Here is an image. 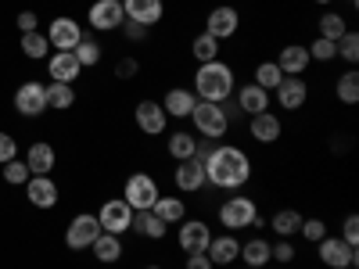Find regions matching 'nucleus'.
<instances>
[{
    "instance_id": "obj_1",
    "label": "nucleus",
    "mask_w": 359,
    "mask_h": 269,
    "mask_svg": "<svg viewBox=\"0 0 359 269\" xmlns=\"http://www.w3.org/2000/svg\"><path fill=\"white\" fill-rule=\"evenodd\" d=\"M205 165V179H208V187H216V191H241L248 179H252V158L245 147H237V144H212V151H208L201 158Z\"/></svg>"
},
{
    "instance_id": "obj_11",
    "label": "nucleus",
    "mask_w": 359,
    "mask_h": 269,
    "mask_svg": "<svg viewBox=\"0 0 359 269\" xmlns=\"http://www.w3.org/2000/svg\"><path fill=\"white\" fill-rule=\"evenodd\" d=\"M86 22L97 29V33H115L118 25L126 22V11H123V0H94L86 11Z\"/></svg>"
},
{
    "instance_id": "obj_4",
    "label": "nucleus",
    "mask_w": 359,
    "mask_h": 269,
    "mask_svg": "<svg viewBox=\"0 0 359 269\" xmlns=\"http://www.w3.org/2000/svg\"><path fill=\"white\" fill-rule=\"evenodd\" d=\"M219 223L226 233H237V230H248L255 226V216H259V205L248 198V194H230L223 205H219Z\"/></svg>"
},
{
    "instance_id": "obj_45",
    "label": "nucleus",
    "mask_w": 359,
    "mask_h": 269,
    "mask_svg": "<svg viewBox=\"0 0 359 269\" xmlns=\"http://www.w3.org/2000/svg\"><path fill=\"white\" fill-rule=\"evenodd\" d=\"M11 158H18V144H15L11 133H0V165L11 162Z\"/></svg>"
},
{
    "instance_id": "obj_37",
    "label": "nucleus",
    "mask_w": 359,
    "mask_h": 269,
    "mask_svg": "<svg viewBox=\"0 0 359 269\" xmlns=\"http://www.w3.org/2000/svg\"><path fill=\"white\" fill-rule=\"evenodd\" d=\"M280 79H284V72L277 69V62H259V65H255V79H252V83L273 94V90L280 86Z\"/></svg>"
},
{
    "instance_id": "obj_12",
    "label": "nucleus",
    "mask_w": 359,
    "mask_h": 269,
    "mask_svg": "<svg viewBox=\"0 0 359 269\" xmlns=\"http://www.w3.org/2000/svg\"><path fill=\"white\" fill-rule=\"evenodd\" d=\"M15 111L25 115V118H36L47 111V86L36 83V79H29L15 90Z\"/></svg>"
},
{
    "instance_id": "obj_50",
    "label": "nucleus",
    "mask_w": 359,
    "mask_h": 269,
    "mask_svg": "<svg viewBox=\"0 0 359 269\" xmlns=\"http://www.w3.org/2000/svg\"><path fill=\"white\" fill-rule=\"evenodd\" d=\"M245 269H269V265H245Z\"/></svg>"
},
{
    "instance_id": "obj_28",
    "label": "nucleus",
    "mask_w": 359,
    "mask_h": 269,
    "mask_svg": "<svg viewBox=\"0 0 359 269\" xmlns=\"http://www.w3.org/2000/svg\"><path fill=\"white\" fill-rule=\"evenodd\" d=\"M130 230H137L140 237H147V241H165L169 223H162L151 208H147V212H133V226Z\"/></svg>"
},
{
    "instance_id": "obj_36",
    "label": "nucleus",
    "mask_w": 359,
    "mask_h": 269,
    "mask_svg": "<svg viewBox=\"0 0 359 269\" xmlns=\"http://www.w3.org/2000/svg\"><path fill=\"white\" fill-rule=\"evenodd\" d=\"M50 43H47V33H22V54L29 57V62H40V57H47Z\"/></svg>"
},
{
    "instance_id": "obj_23",
    "label": "nucleus",
    "mask_w": 359,
    "mask_h": 269,
    "mask_svg": "<svg viewBox=\"0 0 359 269\" xmlns=\"http://www.w3.org/2000/svg\"><path fill=\"white\" fill-rule=\"evenodd\" d=\"M233 94H237V111H245L248 118L269 108V90H262V86H255L252 79H248L245 86H237V90H233Z\"/></svg>"
},
{
    "instance_id": "obj_29",
    "label": "nucleus",
    "mask_w": 359,
    "mask_h": 269,
    "mask_svg": "<svg viewBox=\"0 0 359 269\" xmlns=\"http://www.w3.org/2000/svg\"><path fill=\"white\" fill-rule=\"evenodd\" d=\"M90 251H94L97 262H118L123 258V237H115V233H97V241L90 244Z\"/></svg>"
},
{
    "instance_id": "obj_47",
    "label": "nucleus",
    "mask_w": 359,
    "mask_h": 269,
    "mask_svg": "<svg viewBox=\"0 0 359 269\" xmlns=\"http://www.w3.org/2000/svg\"><path fill=\"white\" fill-rule=\"evenodd\" d=\"M118 29H123V36H126L130 43H140V40L147 36V29H144V25H137V22H130V18H126L123 25H118Z\"/></svg>"
},
{
    "instance_id": "obj_13",
    "label": "nucleus",
    "mask_w": 359,
    "mask_h": 269,
    "mask_svg": "<svg viewBox=\"0 0 359 269\" xmlns=\"http://www.w3.org/2000/svg\"><path fill=\"white\" fill-rule=\"evenodd\" d=\"M133 123H137V130L147 133V137H162V133H165V123H169V115H165V108H162L158 101H137Z\"/></svg>"
},
{
    "instance_id": "obj_25",
    "label": "nucleus",
    "mask_w": 359,
    "mask_h": 269,
    "mask_svg": "<svg viewBox=\"0 0 359 269\" xmlns=\"http://www.w3.org/2000/svg\"><path fill=\"white\" fill-rule=\"evenodd\" d=\"M277 69H280L284 76H302V72L309 69V50H306V43H287V47H280Z\"/></svg>"
},
{
    "instance_id": "obj_24",
    "label": "nucleus",
    "mask_w": 359,
    "mask_h": 269,
    "mask_svg": "<svg viewBox=\"0 0 359 269\" xmlns=\"http://www.w3.org/2000/svg\"><path fill=\"white\" fill-rule=\"evenodd\" d=\"M158 104L165 108L169 118H191L198 97H194V90H187V86H172V90H165V101H158Z\"/></svg>"
},
{
    "instance_id": "obj_53",
    "label": "nucleus",
    "mask_w": 359,
    "mask_h": 269,
    "mask_svg": "<svg viewBox=\"0 0 359 269\" xmlns=\"http://www.w3.org/2000/svg\"><path fill=\"white\" fill-rule=\"evenodd\" d=\"M144 269H165V265H144Z\"/></svg>"
},
{
    "instance_id": "obj_44",
    "label": "nucleus",
    "mask_w": 359,
    "mask_h": 269,
    "mask_svg": "<svg viewBox=\"0 0 359 269\" xmlns=\"http://www.w3.org/2000/svg\"><path fill=\"white\" fill-rule=\"evenodd\" d=\"M341 241L352 244V248H359V216L355 212H348L345 223H341Z\"/></svg>"
},
{
    "instance_id": "obj_8",
    "label": "nucleus",
    "mask_w": 359,
    "mask_h": 269,
    "mask_svg": "<svg viewBox=\"0 0 359 269\" xmlns=\"http://www.w3.org/2000/svg\"><path fill=\"white\" fill-rule=\"evenodd\" d=\"M237 29H241V15H237V8H230V4H216L205 15V33L212 40H219V43L237 36Z\"/></svg>"
},
{
    "instance_id": "obj_17",
    "label": "nucleus",
    "mask_w": 359,
    "mask_h": 269,
    "mask_svg": "<svg viewBox=\"0 0 359 269\" xmlns=\"http://www.w3.org/2000/svg\"><path fill=\"white\" fill-rule=\"evenodd\" d=\"M248 137L252 140H259V144H277L280 137H284V123H280V115H273V111H259V115H252L248 118Z\"/></svg>"
},
{
    "instance_id": "obj_18",
    "label": "nucleus",
    "mask_w": 359,
    "mask_h": 269,
    "mask_svg": "<svg viewBox=\"0 0 359 269\" xmlns=\"http://www.w3.org/2000/svg\"><path fill=\"white\" fill-rule=\"evenodd\" d=\"M123 11H126L130 22L151 29V25H158L162 15H165V0H123Z\"/></svg>"
},
{
    "instance_id": "obj_33",
    "label": "nucleus",
    "mask_w": 359,
    "mask_h": 269,
    "mask_svg": "<svg viewBox=\"0 0 359 269\" xmlns=\"http://www.w3.org/2000/svg\"><path fill=\"white\" fill-rule=\"evenodd\" d=\"M241 258L245 265H269V241L266 237H252V241H245L241 244Z\"/></svg>"
},
{
    "instance_id": "obj_46",
    "label": "nucleus",
    "mask_w": 359,
    "mask_h": 269,
    "mask_svg": "<svg viewBox=\"0 0 359 269\" xmlns=\"http://www.w3.org/2000/svg\"><path fill=\"white\" fill-rule=\"evenodd\" d=\"M137 72H140V62H137V57H123V62L115 65V76H118V79H133Z\"/></svg>"
},
{
    "instance_id": "obj_43",
    "label": "nucleus",
    "mask_w": 359,
    "mask_h": 269,
    "mask_svg": "<svg viewBox=\"0 0 359 269\" xmlns=\"http://www.w3.org/2000/svg\"><path fill=\"white\" fill-rule=\"evenodd\" d=\"M294 255L298 251H294V244L287 241V237H277V244H269V262H284L287 265V262H294Z\"/></svg>"
},
{
    "instance_id": "obj_52",
    "label": "nucleus",
    "mask_w": 359,
    "mask_h": 269,
    "mask_svg": "<svg viewBox=\"0 0 359 269\" xmlns=\"http://www.w3.org/2000/svg\"><path fill=\"white\" fill-rule=\"evenodd\" d=\"M316 4H334V0H316Z\"/></svg>"
},
{
    "instance_id": "obj_15",
    "label": "nucleus",
    "mask_w": 359,
    "mask_h": 269,
    "mask_svg": "<svg viewBox=\"0 0 359 269\" xmlns=\"http://www.w3.org/2000/svg\"><path fill=\"white\" fill-rule=\"evenodd\" d=\"M273 94H277V104L284 111H298V108H306V101H309V83L302 76H284Z\"/></svg>"
},
{
    "instance_id": "obj_9",
    "label": "nucleus",
    "mask_w": 359,
    "mask_h": 269,
    "mask_svg": "<svg viewBox=\"0 0 359 269\" xmlns=\"http://www.w3.org/2000/svg\"><path fill=\"white\" fill-rule=\"evenodd\" d=\"M208 241H212V226L205 219H180V230H176V244L184 255H194V251H205Z\"/></svg>"
},
{
    "instance_id": "obj_22",
    "label": "nucleus",
    "mask_w": 359,
    "mask_h": 269,
    "mask_svg": "<svg viewBox=\"0 0 359 269\" xmlns=\"http://www.w3.org/2000/svg\"><path fill=\"white\" fill-rule=\"evenodd\" d=\"M25 198L33 208H54L57 205V184L50 176H29L25 184Z\"/></svg>"
},
{
    "instance_id": "obj_6",
    "label": "nucleus",
    "mask_w": 359,
    "mask_h": 269,
    "mask_svg": "<svg viewBox=\"0 0 359 269\" xmlns=\"http://www.w3.org/2000/svg\"><path fill=\"white\" fill-rule=\"evenodd\" d=\"M94 216H97V223H101V233H115V237H123V233L133 226V208H130L123 198H108Z\"/></svg>"
},
{
    "instance_id": "obj_3",
    "label": "nucleus",
    "mask_w": 359,
    "mask_h": 269,
    "mask_svg": "<svg viewBox=\"0 0 359 269\" xmlns=\"http://www.w3.org/2000/svg\"><path fill=\"white\" fill-rule=\"evenodd\" d=\"M191 123H194L198 137H205V140H223V137H226V130H230L226 104L198 101V104H194V111H191Z\"/></svg>"
},
{
    "instance_id": "obj_34",
    "label": "nucleus",
    "mask_w": 359,
    "mask_h": 269,
    "mask_svg": "<svg viewBox=\"0 0 359 269\" xmlns=\"http://www.w3.org/2000/svg\"><path fill=\"white\" fill-rule=\"evenodd\" d=\"M219 40H212V36H208V33H198L194 40H191V54H194V62L198 65H205V62H216V57H219Z\"/></svg>"
},
{
    "instance_id": "obj_42",
    "label": "nucleus",
    "mask_w": 359,
    "mask_h": 269,
    "mask_svg": "<svg viewBox=\"0 0 359 269\" xmlns=\"http://www.w3.org/2000/svg\"><path fill=\"white\" fill-rule=\"evenodd\" d=\"M298 233H302L309 244H316V241H323V237H327V223H323V219H316V216H313V219H306V216H302V226H298Z\"/></svg>"
},
{
    "instance_id": "obj_21",
    "label": "nucleus",
    "mask_w": 359,
    "mask_h": 269,
    "mask_svg": "<svg viewBox=\"0 0 359 269\" xmlns=\"http://www.w3.org/2000/svg\"><path fill=\"white\" fill-rule=\"evenodd\" d=\"M25 165L33 176H50L54 165H57V151L47 140H36V144H29V151H25Z\"/></svg>"
},
{
    "instance_id": "obj_7",
    "label": "nucleus",
    "mask_w": 359,
    "mask_h": 269,
    "mask_svg": "<svg viewBox=\"0 0 359 269\" xmlns=\"http://www.w3.org/2000/svg\"><path fill=\"white\" fill-rule=\"evenodd\" d=\"M316 255L327 269H352L359 262V248L345 244L341 237H331V233H327L323 241H316Z\"/></svg>"
},
{
    "instance_id": "obj_20",
    "label": "nucleus",
    "mask_w": 359,
    "mask_h": 269,
    "mask_svg": "<svg viewBox=\"0 0 359 269\" xmlns=\"http://www.w3.org/2000/svg\"><path fill=\"white\" fill-rule=\"evenodd\" d=\"M47 72H50V83H69V86H72V83L79 79L83 65L76 62L72 50H54L50 62H47Z\"/></svg>"
},
{
    "instance_id": "obj_48",
    "label": "nucleus",
    "mask_w": 359,
    "mask_h": 269,
    "mask_svg": "<svg viewBox=\"0 0 359 269\" xmlns=\"http://www.w3.org/2000/svg\"><path fill=\"white\" fill-rule=\"evenodd\" d=\"M184 269H216V265L208 262V255H205V251H194V255H187V258H184Z\"/></svg>"
},
{
    "instance_id": "obj_39",
    "label": "nucleus",
    "mask_w": 359,
    "mask_h": 269,
    "mask_svg": "<svg viewBox=\"0 0 359 269\" xmlns=\"http://www.w3.org/2000/svg\"><path fill=\"white\" fill-rule=\"evenodd\" d=\"M306 50H309V62H320V65H327V62H334V57H338V47L331 40H323V36H316Z\"/></svg>"
},
{
    "instance_id": "obj_30",
    "label": "nucleus",
    "mask_w": 359,
    "mask_h": 269,
    "mask_svg": "<svg viewBox=\"0 0 359 269\" xmlns=\"http://www.w3.org/2000/svg\"><path fill=\"white\" fill-rule=\"evenodd\" d=\"M316 29H320V36H323V40L338 43V40L348 33V18H345V15H338V11H323V15H320V22H316Z\"/></svg>"
},
{
    "instance_id": "obj_31",
    "label": "nucleus",
    "mask_w": 359,
    "mask_h": 269,
    "mask_svg": "<svg viewBox=\"0 0 359 269\" xmlns=\"http://www.w3.org/2000/svg\"><path fill=\"white\" fill-rule=\"evenodd\" d=\"M334 97L341 101V104H359V72L355 69H348V72H341L338 76V83H334Z\"/></svg>"
},
{
    "instance_id": "obj_16",
    "label": "nucleus",
    "mask_w": 359,
    "mask_h": 269,
    "mask_svg": "<svg viewBox=\"0 0 359 269\" xmlns=\"http://www.w3.org/2000/svg\"><path fill=\"white\" fill-rule=\"evenodd\" d=\"M79 40H83V29H79V22H76V18L62 15V18H54V22H50L47 43H50L54 50H76V47H79Z\"/></svg>"
},
{
    "instance_id": "obj_14",
    "label": "nucleus",
    "mask_w": 359,
    "mask_h": 269,
    "mask_svg": "<svg viewBox=\"0 0 359 269\" xmlns=\"http://www.w3.org/2000/svg\"><path fill=\"white\" fill-rule=\"evenodd\" d=\"M172 184H176L180 194H198V191H205V187H208V179H205V165H201V158L176 162V169H172Z\"/></svg>"
},
{
    "instance_id": "obj_35",
    "label": "nucleus",
    "mask_w": 359,
    "mask_h": 269,
    "mask_svg": "<svg viewBox=\"0 0 359 269\" xmlns=\"http://www.w3.org/2000/svg\"><path fill=\"white\" fill-rule=\"evenodd\" d=\"M72 104H76V90H72L69 83H50V86H47V108L69 111Z\"/></svg>"
},
{
    "instance_id": "obj_2",
    "label": "nucleus",
    "mask_w": 359,
    "mask_h": 269,
    "mask_svg": "<svg viewBox=\"0 0 359 269\" xmlns=\"http://www.w3.org/2000/svg\"><path fill=\"white\" fill-rule=\"evenodd\" d=\"M233 90H237V79H233V69L223 62V57L198 65V72H194V97H198V101L226 104Z\"/></svg>"
},
{
    "instance_id": "obj_32",
    "label": "nucleus",
    "mask_w": 359,
    "mask_h": 269,
    "mask_svg": "<svg viewBox=\"0 0 359 269\" xmlns=\"http://www.w3.org/2000/svg\"><path fill=\"white\" fill-rule=\"evenodd\" d=\"M266 226H273L277 237H291V233H298V226H302V212H298V208H280V212H273V219H269Z\"/></svg>"
},
{
    "instance_id": "obj_49",
    "label": "nucleus",
    "mask_w": 359,
    "mask_h": 269,
    "mask_svg": "<svg viewBox=\"0 0 359 269\" xmlns=\"http://www.w3.org/2000/svg\"><path fill=\"white\" fill-rule=\"evenodd\" d=\"M18 33H36V11H22L18 15Z\"/></svg>"
},
{
    "instance_id": "obj_38",
    "label": "nucleus",
    "mask_w": 359,
    "mask_h": 269,
    "mask_svg": "<svg viewBox=\"0 0 359 269\" xmlns=\"http://www.w3.org/2000/svg\"><path fill=\"white\" fill-rule=\"evenodd\" d=\"M72 54H76V62H79L83 69H94V65H101V47H97L94 40H86V36L79 40V47H76Z\"/></svg>"
},
{
    "instance_id": "obj_10",
    "label": "nucleus",
    "mask_w": 359,
    "mask_h": 269,
    "mask_svg": "<svg viewBox=\"0 0 359 269\" xmlns=\"http://www.w3.org/2000/svg\"><path fill=\"white\" fill-rule=\"evenodd\" d=\"M97 233H101L97 216H94V212H79V216L69 223V230H65V248H69V251H83V248H90V244L97 241Z\"/></svg>"
},
{
    "instance_id": "obj_26",
    "label": "nucleus",
    "mask_w": 359,
    "mask_h": 269,
    "mask_svg": "<svg viewBox=\"0 0 359 269\" xmlns=\"http://www.w3.org/2000/svg\"><path fill=\"white\" fill-rule=\"evenodd\" d=\"M165 151H169L172 162H187V158H194V151H198V137L187 133V130H176V133L165 137Z\"/></svg>"
},
{
    "instance_id": "obj_5",
    "label": "nucleus",
    "mask_w": 359,
    "mask_h": 269,
    "mask_svg": "<svg viewBox=\"0 0 359 269\" xmlns=\"http://www.w3.org/2000/svg\"><path fill=\"white\" fill-rule=\"evenodd\" d=\"M158 194H162V191H158V184H155L151 172H130L126 184H123V201L133 208V212H147V208L155 205Z\"/></svg>"
},
{
    "instance_id": "obj_27",
    "label": "nucleus",
    "mask_w": 359,
    "mask_h": 269,
    "mask_svg": "<svg viewBox=\"0 0 359 269\" xmlns=\"http://www.w3.org/2000/svg\"><path fill=\"white\" fill-rule=\"evenodd\" d=\"M151 212L162 223H180V219H187V201L176 198V194H158L155 205H151Z\"/></svg>"
},
{
    "instance_id": "obj_19",
    "label": "nucleus",
    "mask_w": 359,
    "mask_h": 269,
    "mask_svg": "<svg viewBox=\"0 0 359 269\" xmlns=\"http://www.w3.org/2000/svg\"><path fill=\"white\" fill-rule=\"evenodd\" d=\"M205 255H208L212 265H230V262H237V255H241V241H237L233 233H212Z\"/></svg>"
},
{
    "instance_id": "obj_40",
    "label": "nucleus",
    "mask_w": 359,
    "mask_h": 269,
    "mask_svg": "<svg viewBox=\"0 0 359 269\" xmlns=\"http://www.w3.org/2000/svg\"><path fill=\"white\" fill-rule=\"evenodd\" d=\"M29 165L22 162V158H11V162H4V184H11V187H25L29 184Z\"/></svg>"
},
{
    "instance_id": "obj_41",
    "label": "nucleus",
    "mask_w": 359,
    "mask_h": 269,
    "mask_svg": "<svg viewBox=\"0 0 359 269\" xmlns=\"http://www.w3.org/2000/svg\"><path fill=\"white\" fill-rule=\"evenodd\" d=\"M334 47H338V57H341V62L359 65V33H352V29H348V33H345Z\"/></svg>"
},
{
    "instance_id": "obj_51",
    "label": "nucleus",
    "mask_w": 359,
    "mask_h": 269,
    "mask_svg": "<svg viewBox=\"0 0 359 269\" xmlns=\"http://www.w3.org/2000/svg\"><path fill=\"white\" fill-rule=\"evenodd\" d=\"M345 4H348V8H355V4H359V0H345Z\"/></svg>"
}]
</instances>
